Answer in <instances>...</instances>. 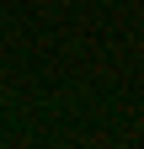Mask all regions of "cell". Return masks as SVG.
Segmentation results:
<instances>
[]
</instances>
